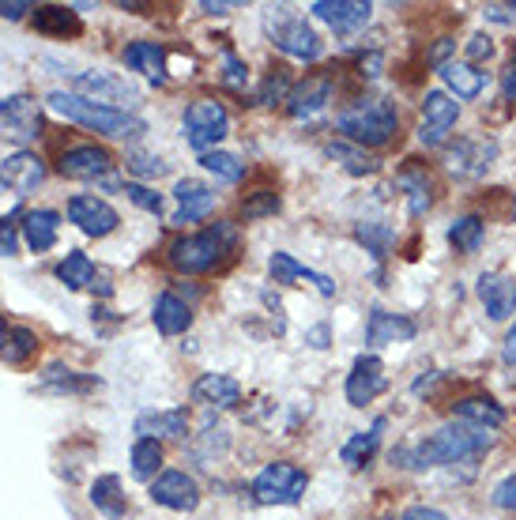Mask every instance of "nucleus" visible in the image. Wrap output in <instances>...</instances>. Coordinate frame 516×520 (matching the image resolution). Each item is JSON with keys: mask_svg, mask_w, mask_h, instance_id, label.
<instances>
[{"mask_svg": "<svg viewBox=\"0 0 516 520\" xmlns=\"http://www.w3.org/2000/svg\"><path fill=\"white\" fill-rule=\"evenodd\" d=\"M151 321L159 328L162 336H181V332H189L193 328V306L174 291H162L155 298V306H151Z\"/></svg>", "mask_w": 516, "mask_h": 520, "instance_id": "25", "label": "nucleus"}, {"mask_svg": "<svg viewBox=\"0 0 516 520\" xmlns=\"http://www.w3.org/2000/svg\"><path fill=\"white\" fill-rule=\"evenodd\" d=\"M501 355H505V362L509 366H516V325L505 332V343H501Z\"/></svg>", "mask_w": 516, "mask_h": 520, "instance_id": "57", "label": "nucleus"}, {"mask_svg": "<svg viewBox=\"0 0 516 520\" xmlns=\"http://www.w3.org/2000/svg\"><path fill=\"white\" fill-rule=\"evenodd\" d=\"M355 238L358 245H366V253L373 260H385L392 253V245H396V230L388 227V223H381V219H362L355 227Z\"/></svg>", "mask_w": 516, "mask_h": 520, "instance_id": "36", "label": "nucleus"}, {"mask_svg": "<svg viewBox=\"0 0 516 520\" xmlns=\"http://www.w3.org/2000/svg\"><path fill=\"white\" fill-rule=\"evenodd\" d=\"M200 166L208 170V174H215L219 181H242L245 178V163L238 159V155H230V151H208V155H200Z\"/></svg>", "mask_w": 516, "mask_h": 520, "instance_id": "41", "label": "nucleus"}, {"mask_svg": "<svg viewBox=\"0 0 516 520\" xmlns=\"http://www.w3.org/2000/svg\"><path fill=\"white\" fill-rule=\"evenodd\" d=\"M490 498H494V505H498V509H505V513H516V472L505 475L498 487H494V494H490Z\"/></svg>", "mask_w": 516, "mask_h": 520, "instance_id": "49", "label": "nucleus"}, {"mask_svg": "<svg viewBox=\"0 0 516 520\" xmlns=\"http://www.w3.org/2000/svg\"><path fill=\"white\" fill-rule=\"evenodd\" d=\"M490 430H479V426L468 423H449L426 434L415 445H400L392 449V464L396 468H411V472H430V468H445V464H460V460H471L483 449H490Z\"/></svg>", "mask_w": 516, "mask_h": 520, "instance_id": "1", "label": "nucleus"}, {"mask_svg": "<svg viewBox=\"0 0 516 520\" xmlns=\"http://www.w3.org/2000/svg\"><path fill=\"white\" fill-rule=\"evenodd\" d=\"M287 98H291V80H287L283 72H272L268 80L260 83L253 102H257V106H275V102H287Z\"/></svg>", "mask_w": 516, "mask_h": 520, "instance_id": "44", "label": "nucleus"}, {"mask_svg": "<svg viewBox=\"0 0 516 520\" xmlns=\"http://www.w3.org/2000/svg\"><path fill=\"white\" fill-rule=\"evenodd\" d=\"M264 34L279 53H287L294 61H317L324 53L321 34L309 27L306 16H298L294 8L279 4V8H264Z\"/></svg>", "mask_w": 516, "mask_h": 520, "instance_id": "5", "label": "nucleus"}, {"mask_svg": "<svg viewBox=\"0 0 516 520\" xmlns=\"http://www.w3.org/2000/svg\"><path fill=\"white\" fill-rule=\"evenodd\" d=\"M381 520H396V517H381Z\"/></svg>", "mask_w": 516, "mask_h": 520, "instance_id": "62", "label": "nucleus"}, {"mask_svg": "<svg viewBox=\"0 0 516 520\" xmlns=\"http://www.w3.org/2000/svg\"><path fill=\"white\" fill-rule=\"evenodd\" d=\"M309 487V475L291 464V460H275L253 479V498L260 505H298Z\"/></svg>", "mask_w": 516, "mask_h": 520, "instance_id": "7", "label": "nucleus"}, {"mask_svg": "<svg viewBox=\"0 0 516 520\" xmlns=\"http://www.w3.org/2000/svg\"><path fill=\"white\" fill-rule=\"evenodd\" d=\"M452 415H456V423L479 426V430H501L505 426V407L490 396H464V400L452 404Z\"/></svg>", "mask_w": 516, "mask_h": 520, "instance_id": "27", "label": "nucleus"}, {"mask_svg": "<svg viewBox=\"0 0 516 520\" xmlns=\"http://www.w3.org/2000/svg\"><path fill=\"white\" fill-rule=\"evenodd\" d=\"M486 19H494V23H513L516 4H486Z\"/></svg>", "mask_w": 516, "mask_h": 520, "instance_id": "53", "label": "nucleus"}, {"mask_svg": "<svg viewBox=\"0 0 516 520\" xmlns=\"http://www.w3.org/2000/svg\"><path fill=\"white\" fill-rule=\"evenodd\" d=\"M234 245H238V227L234 223H215V227L200 230V234L174 238L170 249H166V260H170V268H178L185 276H204Z\"/></svg>", "mask_w": 516, "mask_h": 520, "instance_id": "3", "label": "nucleus"}, {"mask_svg": "<svg viewBox=\"0 0 516 520\" xmlns=\"http://www.w3.org/2000/svg\"><path fill=\"white\" fill-rule=\"evenodd\" d=\"M125 166H129L136 178H162V174L170 170L166 159H159V155H144V151H132L129 159H125Z\"/></svg>", "mask_w": 516, "mask_h": 520, "instance_id": "47", "label": "nucleus"}, {"mask_svg": "<svg viewBox=\"0 0 516 520\" xmlns=\"http://www.w3.org/2000/svg\"><path fill=\"white\" fill-rule=\"evenodd\" d=\"M38 389L49 396H87V392L102 389V377L80 374V370H68L61 362H49L42 377H38Z\"/></svg>", "mask_w": 516, "mask_h": 520, "instance_id": "22", "label": "nucleus"}, {"mask_svg": "<svg viewBox=\"0 0 516 520\" xmlns=\"http://www.w3.org/2000/svg\"><path fill=\"white\" fill-rule=\"evenodd\" d=\"M328 102H332V76H309L298 87H291V98L283 106L294 121H309V117L321 114Z\"/></svg>", "mask_w": 516, "mask_h": 520, "instance_id": "19", "label": "nucleus"}, {"mask_svg": "<svg viewBox=\"0 0 516 520\" xmlns=\"http://www.w3.org/2000/svg\"><path fill=\"white\" fill-rule=\"evenodd\" d=\"M419 336V325L407 313H388V309H370L366 321V343L370 347H388V343H407Z\"/></svg>", "mask_w": 516, "mask_h": 520, "instance_id": "18", "label": "nucleus"}, {"mask_svg": "<svg viewBox=\"0 0 516 520\" xmlns=\"http://www.w3.org/2000/svg\"><path fill=\"white\" fill-rule=\"evenodd\" d=\"M400 520H449V517L441 509H434V505H411V509H404Z\"/></svg>", "mask_w": 516, "mask_h": 520, "instance_id": "52", "label": "nucleus"}, {"mask_svg": "<svg viewBox=\"0 0 516 520\" xmlns=\"http://www.w3.org/2000/svg\"><path fill=\"white\" fill-rule=\"evenodd\" d=\"M57 279L65 283L68 291H83V287H95V260L80 253V249H72L61 264H57Z\"/></svg>", "mask_w": 516, "mask_h": 520, "instance_id": "39", "label": "nucleus"}, {"mask_svg": "<svg viewBox=\"0 0 516 520\" xmlns=\"http://www.w3.org/2000/svg\"><path fill=\"white\" fill-rule=\"evenodd\" d=\"M230 8H234V4H226V0H219V4H211V0H204V4H200V12H208V16H226Z\"/></svg>", "mask_w": 516, "mask_h": 520, "instance_id": "59", "label": "nucleus"}, {"mask_svg": "<svg viewBox=\"0 0 516 520\" xmlns=\"http://www.w3.org/2000/svg\"><path fill=\"white\" fill-rule=\"evenodd\" d=\"M19 238H23V227L12 219H0V257H16Z\"/></svg>", "mask_w": 516, "mask_h": 520, "instance_id": "48", "label": "nucleus"}, {"mask_svg": "<svg viewBox=\"0 0 516 520\" xmlns=\"http://www.w3.org/2000/svg\"><path fill=\"white\" fill-rule=\"evenodd\" d=\"M513 219H516V200H513Z\"/></svg>", "mask_w": 516, "mask_h": 520, "instance_id": "61", "label": "nucleus"}, {"mask_svg": "<svg viewBox=\"0 0 516 520\" xmlns=\"http://www.w3.org/2000/svg\"><path fill=\"white\" fill-rule=\"evenodd\" d=\"M336 129L343 132V140L355 147H385L396 129H400V114L388 98H362L355 106H347L336 117Z\"/></svg>", "mask_w": 516, "mask_h": 520, "instance_id": "4", "label": "nucleus"}, {"mask_svg": "<svg viewBox=\"0 0 516 520\" xmlns=\"http://www.w3.org/2000/svg\"><path fill=\"white\" fill-rule=\"evenodd\" d=\"M46 163L34 155V151H16L0 163V185L12 189L16 196H31L42 181H46Z\"/></svg>", "mask_w": 516, "mask_h": 520, "instance_id": "17", "label": "nucleus"}, {"mask_svg": "<svg viewBox=\"0 0 516 520\" xmlns=\"http://www.w3.org/2000/svg\"><path fill=\"white\" fill-rule=\"evenodd\" d=\"M494 57V38L490 34H475L468 42V65H483V61H490Z\"/></svg>", "mask_w": 516, "mask_h": 520, "instance_id": "50", "label": "nucleus"}, {"mask_svg": "<svg viewBox=\"0 0 516 520\" xmlns=\"http://www.w3.org/2000/svg\"><path fill=\"white\" fill-rule=\"evenodd\" d=\"M8 332H12V325H8V317L0 313V347H4V340H8Z\"/></svg>", "mask_w": 516, "mask_h": 520, "instance_id": "60", "label": "nucleus"}, {"mask_svg": "<svg viewBox=\"0 0 516 520\" xmlns=\"http://www.w3.org/2000/svg\"><path fill=\"white\" fill-rule=\"evenodd\" d=\"M121 61L132 68V72H140V76H147L151 83H166L170 76H166V49L159 46V42H129L125 46V53H121Z\"/></svg>", "mask_w": 516, "mask_h": 520, "instance_id": "28", "label": "nucleus"}, {"mask_svg": "<svg viewBox=\"0 0 516 520\" xmlns=\"http://www.w3.org/2000/svg\"><path fill=\"white\" fill-rule=\"evenodd\" d=\"M34 355H38V336H34V328L12 325L8 340H4V347H0V358H4L8 366H27Z\"/></svg>", "mask_w": 516, "mask_h": 520, "instance_id": "40", "label": "nucleus"}, {"mask_svg": "<svg viewBox=\"0 0 516 520\" xmlns=\"http://www.w3.org/2000/svg\"><path fill=\"white\" fill-rule=\"evenodd\" d=\"M46 106L53 114L65 117V121H76V125L98 132L106 140H140L147 132L144 117L113 110V106H102V102H91V98L76 95V91H49Z\"/></svg>", "mask_w": 516, "mask_h": 520, "instance_id": "2", "label": "nucleus"}, {"mask_svg": "<svg viewBox=\"0 0 516 520\" xmlns=\"http://www.w3.org/2000/svg\"><path fill=\"white\" fill-rule=\"evenodd\" d=\"M452 53V38H441L434 49H430V65H437V68H445V57Z\"/></svg>", "mask_w": 516, "mask_h": 520, "instance_id": "55", "label": "nucleus"}, {"mask_svg": "<svg viewBox=\"0 0 516 520\" xmlns=\"http://www.w3.org/2000/svg\"><path fill=\"white\" fill-rule=\"evenodd\" d=\"M159 468H162V445L151 438H136L129 453V472L132 479H140V483H155L159 479Z\"/></svg>", "mask_w": 516, "mask_h": 520, "instance_id": "35", "label": "nucleus"}, {"mask_svg": "<svg viewBox=\"0 0 516 520\" xmlns=\"http://www.w3.org/2000/svg\"><path fill=\"white\" fill-rule=\"evenodd\" d=\"M275 212H279V193H272V189H260V193H253L249 200H242V215L249 223L268 219V215H275Z\"/></svg>", "mask_w": 516, "mask_h": 520, "instance_id": "43", "label": "nucleus"}, {"mask_svg": "<svg viewBox=\"0 0 516 520\" xmlns=\"http://www.w3.org/2000/svg\"><path fill=\"white\" fill-rule=\"evenodd\" d=\"M306 340H309V347H317V351H324V347H328V325H317V328H313V332L306 336Z\"/></svg>", "mask_w": 516, "mask_h": 520, "instance_id": "58", "label": "nucleus"}, {"mask_svg": "<svg viewBox=\"0 0 516 520\" xmlns=\"http://www.w3.org/2000/svg\"><path fill=\"white\" fill-rule=\"evenodd\" d=\"M27 12H34L31 0H0V19H23Z\"/></svg>", "mask_w": 516, "mask_h": 520, "instance_id": "51", "label": "nucleus"}, {"mask_svg": "<svg viewBox=\"0 0 516 520\" xmlns=\"http://www.w3.org/2000/svg\"><path fill=\"white\" fill-rule=\"evenodd\" d=\"M268 272H272L275 283H298V279H306V283H313L324 298H332V294H336V283L324 276V272L306 268L302 260H294L291 253H283V249H275L272 257H268Z\"/></svg>", "mask_w": 516, "mask_h": 520, "instance_id": "24", "label": "nucleus"}, {"mask_svg": "<svg viewBox=\"0 0 516 520\" xmlns=\"http://www.w3.org/2000/svg\"><path fill=\"white\" fill-rule=\"evenodd\" d=\"M475 294H479V302L486 306L490 321H509L516 313V283L498 276V272H483L479 283H475Z\"/></svg>", "mask_w": 516, "mask_h": 520, "instance_id": "20", "label": "nucleus"}, {"mask_svg": "<svg viewBox=\"0 0 516 520\" xmlns=\"http://www.w3.org/2000/svg\"><path fill=\"white\" fill-rule=\"evenodd\" d=\"M121 193L129 196L136 208H144L147 215H162V196L155 193V189H147V185H140V181H125Z\"/></svg>", "mask_w": 516, "mask_h": 520, "instance_id": "46", "label": "nucleus"}, {"mask_svg": "<svg viewBox=\"0 0 516 520\" xmlns=\"http://www.w3.org/2000/svg\"><path fill=\"white\" fill-rule=\"evenodd\" d=\"M76 95L91 98V102H102V106H113V110H136L140 106V87L132 80H125L121 72H106V68H91V72H76Z\"/></svg>", "mask_w": 516, "mask_h": 520, "instance_id": "8", "label": "nucleus"}, {"mask_svg": "<svg viewBox=\"0 0 516 520\" xmlns=\"http://www.w3.org/2000/svg\"><path fill=\"white\" fill-rule=\"evenodd\" d=\"M42 136V102H34V95H8L0 98V140L16 144L19 151H27Z\"/></svg>", "mask_w": 516, "mask_h": 520, "instance_id": "9", "label": "nucleus"}, {"mask_svg": "<svg viewBox=\"0 0 516 520\" xmlns=\"http://www.w3.org/2000/svg\"><path fill=\"white\" fill-rule=\"evenodd\" d=\"M91 505L110 520L125 517V513H129V498H125V490H121V479H117V475H98L95 483H91Z\"/></svg>", "mask_w": 516, "mask_h": 520, "instance_id": "34", "label": "nucleus"}, {"mask_svg": "<svg viewBox=\"0 0 516 520\" xmlns=\"http://www.w3.org/2000/svg\"><path fill=\"white\" fill-rule=\"evenodd\" d=\"M385 426H388V419H373V426L370 430H358L355 438L347 441V445H343V464H347V468H366V464H370L373 456H377V449H381V434H385Z\"/></svg>", "mask_w": 516, "mask_h": 520, "instance_id": "33", "label": "nucleus"}, {"mask_svg": "<svg viewBox=\"0 0 516 520\" xmlns=\"http://www.w3.org/2000/svg\"><path fill=\"white\" fill-rule=\"evenodd\" d=\"M34 31L38 34H49V38H76L83 31L80 16L65 8V4H38L34 8Z\"/></svg>", "mask_w": 516, "mask_h": 520, "instance_id": "30", "label": "nucleus"}, {"mask_svg": "<svg viewBox=\"0 0 516 520\" xmlns=\"http://www.w3.org/2000/svg\"><path fill=\"white\" fill-rule=\"evenodd\" d=\"M396 185L404 189L407 212L415 215V219L430 212V204H434V185L426 178V170H419V166H404V170L396 174Z\"/></svg>", "mask_w": 516, "mask_h": 520, "instance_id": "32", "label": "nucleus"}, {"mask_svg": "<svg viewBox=\"0 0 516 520\" xmlns=\"http://www.w3.org/2000/svg\"><path fill=\"white\" fill-rule=\"evenodd\" d=\"M174 196H178V215H174L178 227L208 219L211 208H215V189L196 178H181L178 185H174Z\"/></svg>", "mask_w": 516, "mask_h": 520, "instance_id": "21", "label": "nucleus"}, {"mask_svg": "<svg viewBox=\"0 0 516 520\" xmlns=\"http://www.w3.org/2000/svg\"><path fill=\"white\" fill-rule=\"evenodd\" d=\"M456 117H460V102L449 91H426V98H422L419 140L426 147H441L449 140V132L456 129Z\"/></svg>", "mask_w": 516, "mask_h": 520, "instance_id": "10", "label": "nucleus"}, {"mask_svg": "<svg viewBox=\"0 0 516 520\" xmlns=\"http://www.w3.org/2000/svg\"><path fill=\"white\" fill-rule=\"evenodd\" d=\"M57 170H61L65 178L106 181L113 174V155L98 144H76V147H65V151H61Z\"/></svg>", "mask_w": 516, "mask_h": 520, "instance_id": "13", "label": "nucleus"}, {"mask_svg": "<svg viewBox=\"0 0 516 520\" xmlns=\"http://www.w3.org/2000/svg\"><path fill=\"white\" fill-rule=\"evenodd\" d=\"M189 430V411L185 407H170V411H144L136 415V434L140 438H185Z\"/></svg>", "mask_w": 516, "mask_h": 520, "instance_id": "26", "label": "nucleus"}, {"mask_svg": "<svg viewBox=\"0 0 516 520\" xmlns=\"http://www.w3.org/2000/svg\"><path fill=\"white\" fill-rule=\"evenodd\" d=\"M486 238V223L479 215H460L456 223L449 227V245L460 253V257H471V253H479V245Z\"/></svg>", "mask_w": 516, "mask_h": 520, "instance_id": "38", "label": "nucleus"}, {"mask_svg": "<svg viewBox=\"0 0 516 520\" xmlns=\"http://www.w3.org/2000/svg\"><path fill=\"white\" fill-rule=\"evenodd\" d=\"M193 400L215 411H230L242 404V385L230 374H200L193 381Z\"/></svg>", "mask_w": 516, "mask_h": 520, "instance_id": "23", "label": "nucleus"}, {"mask_svg": "<svg viewBox=\"0 0 516 520\" xmlns=\"http://www.w3.org/2000/svg\"><path fill=\"white\" fill-rule=\"evenodd\" d=\"M441 80H445V87H449L452 98H464V102H471V98L483 95L486 72H479V68L468 65V61H445V68H441Z\"/></svg>", "mask_w": 516, "mask_h": 520, "instance_id": "31", "label": "nucleus"}, {"mask_svg": "<svg viewBox=\"0 0 516 520\" xmlns=\"http://www.w3.org/2000/svg\"><path fill=\"white\" fill-rule=\"evenodd\" d=\"M151 502L162 505V509H174V513H193L200 505V483H196L189 472H162L155 483H151Z\"/></svg>", "mask_w": 516, "mask_h": 520, "instance_id": "15", "label": "nucleus"}, {"mask_svg": "<svg viewBox=\"0 0 516 520\" xmlns=\"http://www.w3.org/2000/svg\"><path fill=\"white\" fill-rule=\"evenodd\" d=\"M494 159H498V140H490V136H464L445 155V163L456 178H483L494 166Z\"/></svg>", "mask_w": 516, "mask_h": 520, "instance_id": "11", "label": "nucleus"}, {"mask_svg": "<svg viewBox=\"0 0 516 520\" xmlns=\"http://www.w3.org/2000/svg\"><path fill=\"white\" fill-rule=\"evenodd\" d=\"M385 389H388L385 362H381L377 355H358L355 366H351V374H347V404L366 407V404H373Z\"/></svg>", "mask_w": 516, "mask_h": 520, "instance_id": "14", "label": "nucleus"}, {"mask_svg": "<svg viewBox=\"0 0 516 520\" xmlns=\"http://www.w3.org/2000/svg\"><path fill=\"white\" fill-rule=\"evenodd\" d=\"M57 230H61V215L53 208H34L23 215V242L31 253H46L57 245Z\"/></svg>", "mask_w": 516, "mask_h": 520, "instance_id": "29", "label": "nucleus"}, {"mask_svg": "<svg viewBox=\"0 0 516 520\" xmlns=\"http://www.w3.org/2000/svg\"><path fill=\"white\" fill-rule=\"evenodd\" d=\"M358 68H362L358 76H366V80L381 76V53H370V57H362V61H358Z\"/></svg>", "mask_w": 516, "mask_h": 520, "instance_id": "54", "label": "nucleus"}, {"mask_svg": "<svg viewBox=\"0 0 516 520\" xmlns=\"http://www.w3.org/2000/svg\"><path fill=\"white\" fill-rule=\"evenodd\" d=\"M223 83L230 91H245V87H249V65H245L234 49L223 53Z\"/></svg>", "mask_w": 516, "mask_h": 520, "instance_id": "45", "label": "nucleus"}, {"mask_svg": "<svg viewBox=\"0 0 516 520\" xmlns=\"http://www.w3.org/2000/svg\"><path fill=\"white\" fill-rule=\"evenodd\" d=\"M328 151V159H336L347 174H355V178H366V174H377L381 170V163L373 159V155H366L362 147H355V144H347V140H336V144H328L324 147Z\"/></svg>", "mask_w": 516, "mask_h": 520, "instance_id": "37", "label": "nucleus"}, {"mask_svg": "<svg viewBox=\"0 0 516 520\" xmlns=\"http://www.w3.org/2000/svg\"><path fill=\"white\" fill-rule=\"evenodd\" d=\"M181 129H185V140H189L193 151L208 155V151H215V144L226 140L230 114H226L223 102H215V98H196V102H189L185 117H181Z\"/></svg>", "mask_w": 516, "mask_h": 520, "instance_id": "6", "label": "nucleus"}, {"mask_svg": "<svg viewBox=\"0 0 516 520\" xmlns=\"http://www.w3.org/2000/svg\"><path fill=\"white\" fill-rule=\"evenodd\" d=\"M309 12H313V19L328 23L336 34H355L370 23L373 4H366V0H313Z\"/></svg>", "mask_w": 516, "mask_h": 520, "instance_id": "16", "label": "nucleus"}, {"mask_svg": "<svg viewBox=\"0 0 516 520\" xmlns=\"http://www.w3.org/2000/svg\"><path fill=\"white\" fill-rule=\"evenodd\" d=\"M226 445H230L226 426H204V434L193 441V456L196 460H204V464H211L219 453H226Z\"/></svg>", "mask_w": 516, "mask_h": 520, "instance_id": "42", "label": "nucleus"}, {"mask_svg": "<svg viewBox=\"0 0 516 520\" xmlns=\"http://www.w3.org/2000/svg\"><path fill=\"white\" fill-rule=\"evenodd\" d=\"M501 95L505 98H516V61L505 72H501Z\"/></svg>", "mask_w": 516, "mask_h": 520, "instance_id": "56", "label": "nucleus"}, {"mask_svg": "<svg viewBox=\"0 0 516 520\" xmlns=\"http://www.w3.org/2000/svg\"><path fill=\"white\" fill-rule=\"evenodd\" d=\"M68 223L87 238H106L121 227V215L102 196H72L68 200Z\"/></svg>", "mask_w": 516, "mask_h": 520, "instance_id": "12", "label": "nucleus"}]
</instances>
